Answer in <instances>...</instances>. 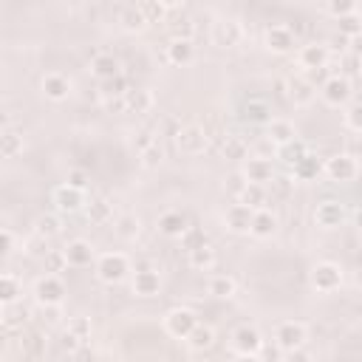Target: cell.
<instances>
[{
	"label": "cell",
	"mask_w": 362,
	"mask_h": 362,
	"mask_svg": "<svg viewBox=\"0 0 362 362\" xmlns=\"http://www.w3.org/2000/svg\"><path fill=\"white\" fill-rule=\"evenodd\" d=\"M93 272L99 277V283L105 286H116L130 274V260L124 252H102L93 263Z\"/></svg>",
	"instance_id": "1"
},
{
	"label": "cell",
	"mask_w": 362,
	"mask_h": 362,
	"mask_svg": "<svg viewBox=\"0 0 362 362\" xmlns=\"http://www.w3.org/2000/svg\"><path fill=\"white\" fill-rule=\"evenodd\" d=\"M31 294H34L40 308H59L68 291H65V283L59 280V274H40L34 280Z\"/></svg>",
	"instance_id": "2"
},
{
	"label": "cell",
	"mask_w": 362,
	"mask_h": 362,
	"mask_svg": "<svg viewBox=\"0 0 362 362\" xmlns=\"http://www.w3.org/2000/svg\"><path fill=\"white\" fill-rule=\"evenodd\" d=\"M173 141H175V150L184 156H204L209 147V130L204 124H181Z\"/></svg>",
	"instance_id": "3"
},
{
	"label": "cell",
	"mask_w": 362,
	"mask_h": 362,
	"mask_svg": "<svg viewBox=\"0 0 362 362\" xmlns=\"http://www.w3.org/2000/svg\"><path fill=\"white\" fill-rule=\"evenodd\" d=\"M51 204H54L57 215H74V212H85L88 195H85V189H76L71 184H59L51 192Z\"/></svg>",
	"instance_id": "4"
},
{
	"label": "cell",
	"mask_w": 362,
	"mask_h": 362,
	"mask_svg": "<svg viewBox=\"0 0 362 362\" xmlns=\"http://www.w3.org/2000/svg\"><path fill=\"white\" fill-rule=\"evenodd\" d=\"M308 280H311V288H314V291L331 294V291H337V288L342 286V266H339V263H331V260H320V263L311 269Z\"/></svg>",
	"instance_id": "5"
},
{
	"label": "cell",
	"mask_w": 362,
	"mask_h": 362,
	"mask_svg": "<svg viewBox=\"0 0 362 362\" xmlns=\"http://www.w3.org/2000/svg\"><path fill=\"white\" fill-rule=\"evenodd\" d=\"M198 322H201L198 314L192 308H187V305H175V308H170L164 314V331L170 337H175V339H187Z\"/></svg>",
	"instance_id": "6"
},
{
	"label": "cell",
	"mask_w": 362,
	"mask_h": 362,
	"mask_svg": "<svg viewBox=\"0 0 362 362\" xmlns=\"http://www.w3.org/2000/svg\"><path fill=\"white\" fill-rule=\"evenodd\" d=\"M305 339H308V328L303 322H297V320L277 322V328H274V345L283 354H291L297 348H305Z\"/></svg>",
	"instance_id": "7"
},
{
	"label": "cell",
	"mask_w": 362,
	"mask_h": 362,
	"mask_svg": "<svg viewBox=\"0 0 362 362\" xmlns=\"http://www.w3.org/2000/svg\"><path fill=\"white\" fill-rule=\"evenodd\" d=\"M246 40V28L238 17H221L212 25V42L218 48H238Z\"/></svg>",
	"instance_id": "8"
},
{
	"label": "cell",
	"mask_w": 362,
	"mask_h": 362,
	"mask_svg": "<svg viewBox=\"0 0 362 362\" xmlns=\"http://www.w3.org/2000/svg\"><path fill=\"white\" fill-rule=\"evenodd\" d=\"M322 173L328 181H337V184H348L359 175V161L345 156V153H334L331 158L322 161Z\"/></svg>",
	"instance_id": "9"
},
{
	"label": "cell",
	"mask_w": 362,
	"mask_h": 362,
	"mask_svg": "<svg viewBox=\"0 0 362 362\" xmlns=\"http://www.w3.org/2000/svg\"><path fill=\"white\" fill-rule=\"evenodd\" d=\"M351 93H354L351 79H345L342 74H331V76L320 85V96H322V102L331 105V107H348Z\"/></svg>",
	"instance_id": "10"
},
{
	"label": "cell",
	"mask_w": 362,
	"mask_h": 362,
	"mask_svg": "<svg viewBox=\"0 0 362 362\" xmlns=\"http://www.w3.org/2000/svg\"><path fill=\"white\" fill-rule=\"evenodd\" d=\"M240 175H243L246 184H260V187H266V184H272L277 178L274 175V164L266 156H249L240 164Z\"/></svg>",
	"instance_id": "11"
},
{
	"label": "cell",
	"mask_w": 362,
	"mask_h": 362,
	"mask_svg": "<svg viewBox=\"0 0 362 362\" xmlns=\"http://www.w3.org/2000/svg\"><path fill=\"white\" fill-rule=\"evenodd\" d=\"M348 221V209L342 201H334V198H325L314 206V223L320 229H339L342 223Z\"/></svg>",
	"instance_id": "12"
},
{
	"label": "cell",
	"mask_w": 362,
	"mask_h": 362,
	"mask_svg": "<svg viewBox=\"0 0 362 362\" xmlns=\"http://www.w3.org/2000/svg\"><path fill=\"white\" fill-rule=\"evenodd\" d=\"M263 345H266L263 334L255 325H249V322H243V325H238L232 331V351L235 354H255V356H260Z\"/></svg>",
	"instance_id": "13"
},
{
	"label": "cell",
	"mask_w": 362,
	"mask_h": 362,
	"mask_svg": "<svg viewBox=\"0 0 362 362\" xmlns=\"http://www.w3.org/2000/svg\"><path fill=\"white\" fill-rule=\"evenodd\" d=\"M263 45H266V51H272V54H288V51H294L297 37H294L291 25L274 23V25H269V28L263 31Z\"/></svg>",
	"instance_id": "14"
},
{
	"label": "cell",
	"mask_w": 362,
	"mask_h": 362,
	"mask_svg": "<svg viewBox=\"0 0 362 362\" xmlns=\"http://www.w3.org/2000/svg\"><path fill=\"white\" fill-rule=\"evenodd\" d=\"M328 62H331V48L325 42H308V45H300V51H297V65L303 71L314 74V71L328 68Z\"/></svg>",
	"instance_id": "15"
},
{
	"label": "cell",
	"mask_w": 362,
	"mask_h": 362,
	"mask_svg": "<svg viewBox=\"0 0 362 362\" xmlns=\"http://www.w3.org/2000/svg\"><path fill=\"white\" fill-rule=\"evenodd\" d=\"M130 288L136 297H158L161 291V274L153 269V266H136L133 272V280H130Z\"/></svg>",
	"instance_id": "16"
},
{
	"label": "cell",
	"mask_w": 362,
	"mask_h": 362,
	"mask_svg": "<svg viewBox=\"0 0 362 362\" xmlns=\"http://www.w3.org/2000/svg\"><path fill=\"white\" fill-rule=\"evenodd\" d=\"M286 96H288L291 105L308 107L314 102V96H317V85L311 79H305V76H288L286 79Z\"/></svg>",
	"instance_id": "17"
},
{
	"label": "cell",
	"mask_w": 362,
	"mask_h": 362,
	"mask_svg": "<svg viewBox=\"0 0 362 362\" xmlns=\"http://www.w3.org/2000/svg\"><path fill=\"white\" fill-rule=\"evenodd\" d=\"M252 215L255 209H249L246 204H229L226 212H223V226L232 232V235H249V226H252Z\"/></svg>",
	"instance_id": "18"
},
{
	"label": "cell",
	"mask_w": 362,
	"mask_h": 362,
	"mask_svg": "<svg viewBox=\"0 0 362 362\" xmlns=\"http://www.w3.org/2000/svg\"><path fill=\"white\" fill-rule=\"evenodd\" d=\"M40 90H42L45 99L62 102V99H68V93H71V79H68L65 74H59V71H48V74L40 79Z\"/></svg>",
	"instance_id": "19"
},
{
	"label": "cell",
	"mask_w": 362,
	"mask_h": 362,
	"mask_svg": "<svg viewBox=\"0 0 362 362\" xmlns=\"http://www.w3.org/2000/svg\"><path fill=\"white\" fill-rule=\"evenodd\" d=\"M156 226H158V232H161L164 238H184L187 229H189V221H187L184 212H178V209H167V212L158 215Z\"/></svg>",
	"instance_id": "20"
},
{
	"label": "cell",
	"mask_w": 362,
	"mask_h": 362,
	"mask_svg": "<svg viewBox=\"0 0 362 362\" xmlns=\"http://www.w3.org/2000/svg\"><path fill=\"white\" fill-rule=\"evenodd\" d=\"M65 257H68V266H74V269H88L90 263H96V249L88 243V240H82V238H76V240H71L68 246H65Z\"/></svg>",
	"instance_id": "21"
},
{
	"label": "cell",
	"mask_w": 362,
	"mask_h": 362,
	"mask_svg": "<svg viewBox=\"0 0 362 362\" xmlns=\"http://www.w3.org/2000/svg\"><path fill=\"white\" fill-rule=\"evenodd\" d=\"M240 119L243 122H249V124H272L274 122V116H272V105L266 102V99H246L243 102V107H240Z\"/></svg>",
	"instance_id": "22"
},
{
	"label": "cell",
	"mask_w": 362,
	"mask_h": 362,
	"mask_svg": "<svg viewBox=\"0 0 362 362\" xmlns=\"http://www.w3.org/2000/svg\"><path fill=\"white\" fill-rule=\"evenodd\" d=\"M277 226H280L277 215H274L269 206H263V209H255V215H252V226H249V235H252V238H257V240H266V238H272V235L277 232Z\"/></svg>",
	"instance_id": "23"
},
{
	"label": "cell",
	"mask_w": 362,
	"mask_h": 362,
	"mask_svg": "<svg viewBox=\"0 0 362 362\" xmlns=\"http://www.w3.org/2000/svg\"><path fill=\"white\" fill-rule=\"evenodd\" d=\"M90 74L99 79V82H107V79H113V76H119L122 74V62L113 57V54H93L90 57Z\"/></svg>",
	"instance_id": "24"
},
{
	"label": "cell",
	"mask_w": 362,
	"mask_h": 362,
	"mask_svg": "<svg viewBox=\"0 0 362 362\" xmlns=\"http://www.w3.org/2000/svg\"><path fill=\"white\" fill-rule=\"evenodd\" d=\"M124 105H127V113H136V116H144L156 107V96L150 88H130L124 93Z\"/></svg>",
	"instance_id": "25"
},
{
	"label": "cell",
	"mask_w": 362,
	"mask_h": 362,
	"mask_svg": "<svg viewBox=\"0 0 362 362\" xmlns=\"http://www.w3.org/2000/svg\"><path fill=\"white\" fill-rule=\"evenodd\" d=\"M187 263H189V269H195V272H209V269L218 263V252H215V246L206 240V243H201V246H195V249L187 252Z\"/></svg>",
	"instance_id": "26"
},
{
	"label": "cell",
	"mask_w": 362,
	"mask_h": 362,
	"mask_svg": "<svg viewBox=\"0 0 362 362\" xmlns=\"http://www.w3.org/2000/svg\"><path fill=\"white\" fill-rule=\"evenodd\" d=\"M266 139L280 150V147H286V144H291V141L297 139V130H294V124H291L288 119H274V122L266 127Z\"/></svg>",
	"instance_id": "27"
},
{
	"label": "cell",
	"mask_w": 362,
	"mask_h": 362,
	"mask_svg": "<svg viewBox=\"0 0 362 362\" xmlns=\"http://www.w3.org/2000/svg\"><path fill=\"white\" fill-rule=\"evenodd\" d=\"M164 57H167L170 65H181L184 68V65H189L195 59V45L189 40H170Z\"/></svg>",
	"instance_id": "28"
},
{
	"label": "cell",
	"mask_w": 362,
	"mask_h": 362,
	"mask_svg": "<svg viewBox=\"0 0 362 362\" xmlns=\"http://www.w3.org/2000/svg\"><path fill=\"white\" fill-rule=\"evenodd\" d=\"M206 291L215 297V300H232L238 294V280L232 274H212L206 280Z\"/></svg>",
	"instance_id": "29"
},
{
	"label": "cell",
	"mask_w": 362,
	"mask_h": 362,
	"mask_svg": "<svg viewBox=\"0 0 362 362\" xmlns=\"http://www.w3.org/2000/svg\"><path fill=\"white\" fill-rule=\"evenodd\" d=\"M184 342H187V348H189V351L204 354V351H209V348L215 345V328H212V325H206V322H198V325L192 328V334H189Z\"/></svg>",
	"instance_id": "30"
},
{
	"label": "cell",
	"mask_w": 362,
	"mask_h": 362,
	"mask_svg": "<svg viewBox=\"0 0 362 362\" xmlns=\"http://www.w3.org/2000/svg\"><path fill=\"white\" fill-rule=\"evenodd\" d=\"M23 297V280L14 272H3L0 274V303L3 305H14Z\"/></svg>",
	"instance_id": "31"
},
{
	"label": "cell",
	"mask_w": 362,
	"mask_h": 362,
	"mask_svg": "<svg viewBox=\"0 0 362 362\" xmlns=\"http://www.w3.org/2000/svg\"><path fill=\"white\" fill-rule=\"evenodd\" d=\"M139 8H141V14H144V20L153 25V23H164L167 20V14L170 11H184V6H175V3H161V0H144V3H139Z\"/></svg>",
	"instance_id": "32"
},
{
	"label": "cell",
	"mask_w": 362,
	"mask_h": 362,
	"mask_svg": "<svg viewBox=\"0 0 362 362\" xmlns=\"http://www.w3.org/2000/svg\"><path fill=\"white\" fill-rule=\"evenodd\" d=\"M119 25H122L127 34H141L150 23L144 20V14H141L139 3H133V6H124V8L119 11Z\"/></svg>",
	"instance_id": "33"
},
{
	"label": "cell",
	"mask_w": 362,
	"mask_h": 362,
	"mask_svg": "<svg viewBox=\"0 0 362 362\" xmlns=\"http://www.w3.org/2000/svg\"><path fill=\"white\" fill-rule=\"evenodd\" d=\"M23 153V133L14 130L8 122L3 124V133H0V156L3 158H17Z\"/></svg>",
	"instance_id": "34"
},
{
	"label": "cell",
	"mask_w": 362,
	"mask_h": 362,
	"mask_svg": "<svg viewBox=\"0 0 362 362\" xmlns=\"http://www.w3.org/2000/svg\"><path fill=\"white\" fill-rule=\"evenodd\" d=\"M322 173V161L308 150L294 167H291V175L297 178V181H317V175Z\"/></svg>",
	"instance_id": "35"
},
{
	"label": "cell",
	"mask_w": 362,
	"mask_h": 362,
	"mask_svg": "<svg viewBox=\"0 0 362 362\" xmlns=\"http://www.w3.org/2000/svg\"><path fill=\"white\" fill-rule=\"evenodd\" d=\"M85 218L93 223V226H102L107 221H113V204L107 198H90L88 206H85Z\"/></svg>",
	"instance_id": "36"
},
{
	"label": "cell",
	"mask_w": 362,
	"mask_h": 362,
	"mask_svg": "<svg viewBox=\"0 0 362 362\" xmlns=\"http://www.w3.org/2000/svg\"><path fill=\"white\" fill-rule=\"evenodd\" d=\"M221 156L226 158V161H246L249 158V144L240 139V136H226L223 141H221Z\"/></svg>",
	"instance_id": "37"
},
{
	"label": "cell",
	"mask_w": 362,
	"mask_h": 362,
	"mask_svg": "<svg viewBox=\"0 0 362 362\" xmlns=\"http://www.w3.org/2000/svg\"><path fill=\"white\" fill-rule=\"evenodd\" d=\"M238 204H246L249 209H263L269 204V192L260 184H246L240 189V195H238Z\"/></svg>",
	"instance_id": "38"
},
{
	"label": "cell",
	"mask_w": 362,
	"mask_h": 362,
	"mask_svg": "<svg viewBox=\"0 0 362 362\" xmlns=\"http://www.w3.org/2000/svg\"><path fill=\"white\" fill-rule=\"evenodd\" d=\"M113 232L122 238V240H136L139 232H141V221L133 215V212H124L113 221Z\"/></svg>",
	"instance_id": "39"
},
{
	"label": "cell",
	"mask_w": 362,
	"mask_h": 362,
	"mask_svg": "<svg viewBox=\"0 0 362 362\" xmlns=\"http://www.w3.org/2000/svg\"><path fill=\"white\" fill-rule=\"evenodd\" d=\"M59 232H62V221H59V215H54V212H48V215H37V221H34V235H37V238L48 240V238H54V235H59Z\"/></svg>",
	"instance_id": "40"
},
{
	"label": "cell",
	"mask_w": 362,
	"mask_h": 362,
	"mask_svg": "<svg viewBox=\"0 0 362 362\" xmlns=\"http://www.w3.org/2000/svg\"><path fill=\"white\" fill-rule=\"evenodd\" d=\"M130 88H133V85H130V79H127L124 74H119V76H113V79H107V82H99V90H102L105 99H119V96H124Z\"/></svg>",
	"instance_id": "41"
},
{
	"label": "cell",
	"mask_w": 362,
	"mask_h": 362,
	"mask_svg": "<svg viewBox=\"0 0 362 362\" xmlns=\"http://www.w3.org/2000/svg\"><path fill=\"white\" fill-rule=\"evenodd\" d=\"M192 37H195V23H192V17L181 14V17H175V20L170 23V40H189V42H192Z\"/></svg>",
	"instance_id": "42"
},
{
	"label": "cell",
	"mask_w": 362,
	"mask_h": 362,
	"mask_svg": "<svg viewBox=\"0 0 362 362\" xmlns=\"http://www.w3.org/2000/svg\"><path fill=\"white\" fill-rule=\"evenodd\" d=\"M42 269L45 274H59L68 269V257H65V249H48L42 255Z\"/></svg>",
	"instance_id": "43"
},
{
	"label": "cell",
	"mask_w": 362,
	"mask_h": 362,
	"mask_svg": "<svg viewBox=\"0 0 362 362\" xmlns=\"http://www.w3.org/2000/svg\"><path fill=\"white\" fill-rule=\"evenodd\" d=\"M65 331H68L71 337H76V339L85 345V342L90 339V334H93V325H90V320H88V317H68Z\"/></svg>",
	"instance_id": "44"
},
{
	"label": "cell",
	"mask_w": 362,
	"mask_h": 362,
	"mask_svg": "<svg viewBox=\"0 0 362 362\" xmlns=\"http://www.w3.org/2000/svg\"><path fill=\"white\" fill-rule=\"evenodd\" d=\"M305 153H308V144H305L303 139H294L291 144H286V147H280V150H277V156H280V158H283L288 167H294V164H297V161H300Z\"/></svg>",
	"instance_id": "45"
},
{
	"label": "cell",
	"mask_w": 362,
	"mask_h": 362,
	"mask_svg": "<svg viewBox=\"0 0 362 362\" xmlns=\"http://www.w3.org/2000/svg\"><path fill=\"white\" fill-rule=\"evenodd\" d=\"M25 320H28V311H25V308H17V303H14V305H3V328H6V331L23 328Z\"/></svg>",
	"instance_id": "46"
},
{
	"label": "cell",
	"mask_w": 362,
	"mask_h": 362,
	"mask_svg": "<svg viewBox=\"0 0 362 362\" xmlns=\"http://www.w3.org/2000/svg\"><path fill=\"white\" fill-rule=\"evenodd\" d=\"M161 158H164V147H161V141H153L147 150L139 153V164H141L144 170H156V167L161 164Z\"/></svg>",
	"instance_id": "47"
},
{
	"label": "cell",
	"mask_w": 362,
	"mask_h": 362,
	"mask_svg": "<svg viewBox=\"0 0 362 362\" xmlns=\"http://www.w3.org/2000/svg\"><path fill=\"white\" fill-rule=\"evenodd\" d=\"M322 11H325V14H331L334 20H342V17L356 14V3H354V0H331V3H325V6H322Z\"/></svg>",
	"instance_id": "48"
},
{
	"label": "cell",
	"mask_w": 362,
	"mask_h": 362,
	"mask_svg": "<svg viewBox=\"0 0 362 362\" xmlns=\"http://www.w3.org/2000/svg\"><path fill=\"white\" fill-rule=\"evenodd\" d=\"M337 28H339V34H342L345 40H356V37H362V20H359V14H351V17L337 20Z\"/></svg>",
	"instance_id": "49"
},
{
	"label": "cell",
	"mask_w": 362,
	"mask_h": 362,
	"mask_svg": "<svg viewBox=\"0 0 362 362\" xmlns=\"http://www.w3.org/2000/svg\"><path fill=\"white\" fill-rule=\"evenodd\" d=\"M339 68H342V76H345V79H351L354 74H362V57H356V54L345 51V54L339 57Z\"/></svg>",
	"instance_id": "50"
},
{
	"label": "cell",
	"mask_w": 362,
	"mask_h": 362,
	"mask_svg": "<svg viewBox=\"0 0 362 362\" xmlns=\"http://www.w3.org/2000/svg\"><path fill=\"white\" fill-rule=\"evenodd\" d=\"M345 127L351 133H362V102L345 107Z\"/></svg>",
	"instance_id": "51"
},
{
	"label": "cell",
	"mask_w": 362,
	"mask_h": 362,
	"mask_svg": "<svg viewBox=\"0 0 362 362\" xmlns=\"http://www.w3.org/2000/svg\"><path fill=\"white\" fill-rule=\"evenodd\" d=\"M181 243H184V249L189 252V249H195V246H201V243H206V235H204L201 229H195V226H189V229H187V235L181 238Z\"/></svg>",
	"instance_id": "52"
},
{
	"label": "cell",
	"mask_w": 362,
	"mask_h": 362,
	"mask_svg": "<svg viewBox=\"0 0 362 362\" xmlns=\"http://www.w3.org/2000/svg\"><path fill=\"white\" fill-rule=\"evenodd\" d=\"M345 156H351V158H362V133H354V136H348L345 139V150H342Z\"/></svg>",
	"instance_id": "53"
},
{
	"label": "cell",
	"mask_w": 362,
	"mask_h": 362,
	"mask_svg": "<svg viewBox=\"0 0 362 362\" xmlns=\"http://www.w3.org/2000/svg\"><path fill=\"white\" fill-rule=\"evenodd\" d=\"M65 184H71V187H76V189H85L88 187V173L85 170H68V175H65Z\"/></svg>",
	"instance_id": "54"
},
{
	"label": "cell",
	"mask_w": 362,
	"mask_h": 362,
	"mask_svg": "<svg viewBox=\"0 0 362 362\" xmlns=\"http://www.w3.org/2000/svg\"><path fill=\"white\" fill-rule=\"evenodd\" d=\"M153 141H158V139L153 136V130H139V133H136V139H133V147L141 153V150H147Z\"/></svg>",
	"instance_id": "55"
},
{
	"label": "cell",
	"mask_w": 362,
	"mask_h": 362,
	"mask_svg": "<svg viewBox=\"0 0 362 362\" xmlns=\"http://www.w3.org/2000/svg\"><path fill=\"white\" fill-rule=\"evenodd\" d=\"M0 238H3V255H6V257L14 255V249H17V238H14V232H11L8 226H3V229H0Z\"/></svg>",
	"instance_id": "56"
},
{
	"label": "cell",
	"mask_w": 362,
	"mask_h": 362,
	"mask_svg": "<svg viewBox=\"0 0 362 362\" xmlns=\"http://www.w3.org/2000/svg\"><path fill=\"white\" fill-rule=\"evenodd\" d=\"M286 362H314V356H311L308 348H297V351L286 354Z\"/></svg>",
	"instance_id": "57"
},
{
	"label": "cell",
	"mask_w": 362,
	"mask_h": 362,
	"mask_svg": "<svg viewBox=\"0 0 362 362\" xmlns=\"http://www.w3.org/2000/svg\"><path fill=\"white\" fill-rule=\"evenodd\" d=\"M105 107H107L110 113H127V105H124V96H119V99H105Z\"/></svg>",
	"instance_id": "58"
},
{
	"label": "cell",
	"mask_w": 362,
	"mask_h": 362,
	"mask_svg": "<svg viewBox=\"0 0 362 362\" xmlns=\"http://www.w3.org/2000/svg\"><path fill=\"white\" fill-rule=\"evenodd\" d=\"M280 354H283V351H280L277 345H272V348H269V345H263L260 359H263V362H277V359H280Z\"/></svg>",
	"instance_id": "59"
},
{
	"label": "cell",
	"mask_w": 362,
	"mask_h": 362,
	"mask_svg": "<svg viewBox=\"0 0 362 362\" xmlns=\"http://www.w3.org/2000/svg\"><path fill=\"white\" fill-rule=\"evenodd\" d=\"M235 362H263V359L255 354H235Z\"/></svg>",
	"instance_id": "60"
},
{
	"label": "cell",
	"mask_w": 362,
	"mask_h": 362,
	"mask_svg": "<svg viewBox=\"0 0 362 362\" xmlns=\"http://www.w3.org/2000/svg\"><path fill=\"white\" fill-rule=\"evenodd\" d=\"M354 223H356V229L362 232V206H359V209L354 212Z\"/></svg>",
	"instance_id": "61"
},
{
	"label": "cell",
	"mask_w": 362,
	"mask_h": 362,
	"mask_svg": "<svg viewBox=\"0 0 362 362\" xmlns=\"http://www.w3.org/2000/svg\"><path fill=\"white\" fill-rule=\"evenodd\" d=\"M57 362H76V354H62Z\"/></svg>",
	"instance_id": "62"
},
{
	"label": "cell",
	"mask_w": 362,
	"mask_h": 362,
	"mask_svg": "<svg viewBox=\"0 0 362 362\" xmlns=\"http://www.w3.org/2000/svg\"><path fill=\"white\" fill-rule=\"evenodd\" d=\"M359 260H362V249H359Z\"/></svg>",
	"instance_id": "63"
}]
</instances>
